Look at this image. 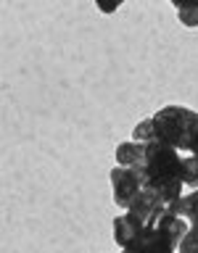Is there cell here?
Segmentation results:
<instances>
[{
  "mask_svg": "<svg viewBox=\"0 0 198 253\" xmlns=\"http://www.w3.org/2000/svg\"><path fill=\"white\" fill-rule=\"evenodd\" d=\"M122 253H127V251H122Z\"/></svg>",
  "mask_w": 198,
  "mask_h": 253,
  "instance_id": "cell-9",
  "label": "cell"
},
{
  "mask_svg": "<svg viewBox=\"0 0 198 253\" xmlns=\"http://www.w3.org/2000/svg\"><path fill=\"white\" fill-rule=\"evenodd\" d=\"M177 253H198V232L193 227L188 229V235L182 237V243H180V248Z\"/></svg>",
  "mask_w": 198,
  "mask_h": 253,
  "instance_id": "cell-7",
  "label": "cell"
},
{
  "mask_svg": "<svg viewBox=\"0 0 198 253\" xmlns=\"http://www.w3.org/2000/svg\"><path fill=\"white\" fill-rule=\"evenodd\" d=\"M190 221L166 211L156 224H143L132 213H119L114 219V240L127 253H177Z\"/></svg>",
  "mask_w": 198,
  "mask_h": 253,
  "instance_id": "cell-1",
  "label": "cell"
},
{
  "mask_svg": "<svg viewBox=\"0 0 198 253\" xmlns=\"http://www.w3.org/2000/svg\"><path fill=\"white\" fill-rule=\"evenodd\" d=\"M198 124V111L188 106H164L153 116L138 122L132 140L138 142H161L180 153H188V142Z\"/></svg>",
  "mask_w": 198,
  "mask_h": 253,
  "instance_id": "cell-3",
  "label": "cell"
},
{
  "mask_svg": "<svg viewBox=\"0 0 198 253\" xmlns=\"http://www.w3.org/2000/svg\"><path fill=\"white\" fill-rule=\"evenodd\" d=\"M188 153L198 158V124H196V129H193V134H190V142H188Z\"/></svg>",
  "mask_w": 198,
  "mask_h": 253,
  "instance_id": "cell-8",
  "label": "cell"
},
{
  "mask_svg": "<svg viewBox=\"0 0 198 253\" xmlns=\"http://www.w3.org/2000/svg\"><path fill=\"white\" fill-rule=\"evenodd\" d=\"M172 8L177 11L180 24H185V27H190V29H196V27H198V0H193V3L172 0Z\"/></svg>",
  "mask_w": 198,
  "mask_h": 253,
  "instance_id": "cell-6",
  "label": "cell"
},
{
  "mask_svg": "<svg viewBox=\"0 0 198 253\" xmlns=\"http://www.w3.org/2000/svg\"><path fill=\"white\" fill-rule=\"evenodd\" d=\"M108 182H111V193H114V203L124 211H130V206L146 193V179H143L140 169L116 166V169L108 171Z\"/></svg>",
  "mask_w": 198,
  "mask_h": 253,
  "instance_id": "cell-4",
  "label": "cell"
},
{
  "mask_svg": "<svg viewBox=\"0 0 198 253\" xmlns=\"http://www.w3.org/2000/svg\"><path fill=\"white\" fill-rule=\"evenodd\" d=\"M143 158H146V142L124 140V142L116 145V166H124V169H140Z\"/></svg>",
  "mask_w": 198,
  "mask_h": 253,
  "instance_id": "cell-5",
  "label": "cell"
},
{
  "mask_svg": "<svg viewBox=\"0 0 198 253\" xmlns=\"http://www.w3.org/2000/svg\"><path fill=\"white\" fill-rule=\"evenodd\" d=\"M185 166L188 153H180L161 142H146V158H143V179L146 190H150L166 209H174L185 195Z\"/></svg>",
  "mask_w": 198,
  "mask_h": 253,
  "instance_id": "cell-2",
  "label": "cell"
}]
</instances>
